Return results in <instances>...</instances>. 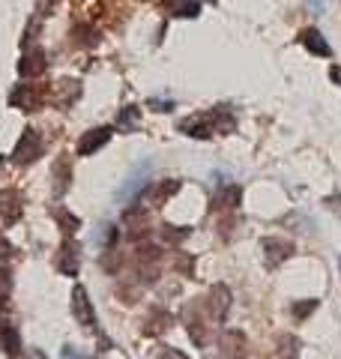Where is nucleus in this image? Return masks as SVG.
I'll return each instance as SVG.
<instances>
[{"label": "nucleus", "instance_id": "f03ea898", "mask_svg": "<svg viewBox=\"0 0 341 359\" xmlns=\"http://www.w3.org/2000/svg\"><path fill=\"white\" fill-rule=\"evenodd\" d=\"M42 150H45L42 135L33 129V126H27L25 132H21V138H18L15 150H13V162H15V165H30V162H36V159H39Z\"/></svg>", "mask_w": 341, "mask_h": 359}, {"label": "nucleus", "instance_id": "f257e3e1", "mask_svg": "<svg viewBox=\"0 0 341 359\" xmlns=\"http://www.w3.org/2000/svg\"><path fill=\"white\" fill-rule=\"evenodd\" d=\"M234 129H236V120L225 105L207 111V114H192L180 123V132L192 135V138H213L215 132H234Z\"/></svg>", "mask_w": 341, "mask_h": 359}, {"label": "nucleus", "instance_id": "f704fd0d", "mask_svg": "<svg viewBox=\"0 0 341 359\" xmlns=\"http://www.w3.org/2000/svg\"><path fill=\"white\" fill-rule=\"evenodd\" d=\"M338 266H341V261H338Z\"/></svg>", "mask_w": 341, "mask_h": 359}, {"label": "nucleus", "instance_id": "6e6552de", "mask_svg": "<svg viewBox=\"0 0 341 359\" xmlns=\"http://www.w3.org/2000/svg\"><path fill=\"white\" fill-rule=\"evenodd\" d=\"M111 135H114L111 126H96V129L84 132L81 138H78V156H93V153H99L111 141Z\"/></svg>", "mask_w": 341, "mask_h": 359}, {"label": "nucleus", "instance_id": "a211bd4d", "mask_svg": "<svg viewBox=\"0 0 341 359\" xmlns=\"http://www.w3.org/2000/svg\"><path fill=\"white\" fill-rule=\"evenodd\" d=\"M300 339L297 335H279V341H276V359H300Z\"/></svg>", "mask_w": 341, "mask_h": 359}, {"label": "nucleus", "instance_id": "f8f14e48", "mask_svg": "<svg viewBox=\"0 0 341 359\" xmlns=\"http://www.w3.org/2000/svg\"><path fill=\"white\" fill-rule=\"evenodd\" d=\"M300 42L312 54H317V57H333V48H329V42L323 39V33L317 30V27H302L300 30Z\"/></svg>", "mask_w": 341, "mask_h": 359}, {"label": "nucleus", "instance_id": "9d476101", "mask_svg": "<svg viewBox=\"0 0 341 359\" xmlns=\"http://www.w3.org/2000/svg\"><path fill=\"white\" fill-rule=\"evenodd\" d=\"M45 69H48V60H45V51L42 48L25 51V57L18 60V75L21 78H39Z\"/></svg>", "mask_w": 341, "mask_h": 359}, {"label": "nucleus", "instance_id": "20e7f679", "mask_svg": "<svg viewBox=\"0 0 341 359\" xmlns=\"http://www.w3.org/2000/svg\"><path fill=\"white\" fill-rule=\"evenodd\" d=\"M9 105L21 111H39L45 105V87L36 84H15V90L9 93Z\"/></svg>", "mask_w": 341, "mask_h": 359}, {"label": "nucleus", "instance_id": "423d86ee", "mask_svg": "<svg viewBox=\"0 0 341 359\" xmlns=\"http://www.w3.org/2000/svg\"><path fill=\"white\" fill-rule=\"evenodd\" d=\"M72 314H75V320L81 323V327L87 330H96V309H93V302H90L87 297V290L81 285H75L72 287Z\"/></svg>", "mask_w": 341, "mask_h": 359}, {"label": "nucleus", "instance_id": "4be33fe9", "mask_svg": "<svg viewBox=\"0 0 341 359\" xmlns=\"http://www.w3.org/2000/svg\"><path fill=\"white\" fill-rule=\"evenodd\" d=\"M138 120H141V111L135 108V105H126V108L120 111L117 126H120V129H135V126H138Z\"/></svg>", "mask_w": 341, "mask_h": 359}, {"label": "nucleus", "instance_id": "dca6fc26", "mask_svg": "<svg viewBox=\"0 0 341 359\" xmlns=\"http://www.w3.org/2000/svg\"><path fill=\"white\" fill-rule=\"evenodd\" d=\"M170 320H174V318H170V314H168L165 309H156V311H150V314H147V327H144V335H150V339H153V335H162V332L170 327Z\"/></svg>", "mask_w": 341, "mask_h": 359}, {"label": "nucleus", "instance_id": "412c9836", "mask_svg": "<svg viewBox=\"0 0 341 359\" xmlns=\"http://www.w3.org/2000/svg\"><path fill=\"white\" fill-rule=\"evenodd\" d=\"M159 237H162L168 245H180L189 237V228L180 231V228H174V224H162V228H159Z\"/></svg>", "mask_w": 341, "mask_h": 359}, {"label": "nucleus", "instance_id": "0eeeda50", "mask_svg": "<svg viewBox=\"0 0 341 359\" xmlns=\"http://www.w3.org/2000/svg\"><path fill=\"white\" fill-rule=\"evenodd\" d=\"M203 309L210 311V318H213L215 323H222L225 314H227V309H231V290H227L225 285H213L210 294H207V299H203Z\"/></svg>", "mask_w": 341, "mask_h": 359}, {"label": "nucleus", "instance_id": "4468645a", "mask_svg": "<svg viewBox=\"0 0 341 359\" xmlns=\"http://www.w3.org/2000/svg\"><path fill=\"white\" fill-rule=\"evenodd\" d=\"M243 347H246L243 332H225L219 339V356L222 359H236V356H243Z\"/></svg>", "mask_w": 341, "mask_h": 359}, {"label": "nucleus", "instance_id": "72a5a7b5", "mask_svg": "<svg viewBox=\"0 0 341 359\" xmlns=\"http://www.w3.org/2000/svg\"><path fill=\"white\" fill-rule=\"evenodd\" d=\"M210 4H215V0H210Z\"/></svg>", "mask_w": 341, "mask_h": 359}, {"label": "nucleus", "instance_id": "c85d7f7f", "mask_svg": "<svg viewBox=\"0 0 341 359\" xmlns=\"http://www.w3.org/2000/svg\"><path fill=\"white\" fill-rule=\"evenodd\" d=\"M9 257H13V245H9V240L6 237H0V266H4Z\"/></svg>", "mask_w": 341, "mask_h": 359}, {"label": "nucleus", "instance_id": "cd10ccee", "mask_svg": "<svg viewBox=\"0 0 341 359\" xmlns=\"http://www.w3.org/2000/svg\"><path fill=\"white\" fill-rule=\"evenodd\" d=\"M317 309V299H305V302H297V306H293V318H300V320H305L309 318V314Z\"/></svg>", "mask_w": 341, "mask_h": 359}, {"label": "nucleus", "instance_id": "9b49d317", "mask_svg": "<svg viewBox=\"0 0 341 359\" xmlns=\"http://www.w3.org/2000/svg\"><path fill=\"white\" fill-rule=\"evenodd\" d=\"M21 212H25V204H21V195L15 189H4L0 192V219L6 224H13L21 219Z\"/></svg>", "mask_w": 341, "mask_h": 359}, {"label": "nucleus", "instance_id": "6ab92c4d", "mask_svg": "<svg viewBox=\"0 0 341 359\" xmlns=\"http://www.w3.org/2000/svg\"><path fill=\"white\" fill-rule=\"evenodd\" d=\"M144 174H147V165H138V171L129 177V183L120 189V195H117V198H120V201H129V195H132V198L138 195L141 189H144Z\"/></svg>", "mask_w": 341, "mask_h": 359}, {"label": "nucleus", "instance_id": "f3484780", "mask_svg": "<svg viewBox=\"0 0 341 359\" xmlns=\"http://www.w3.org/2000/svg\"><path fill=\"white\" fill-rule=\"evenodd\" d=\"M0 347H4L6 356H18L21 353V335H18L15 327H9V323L0 327Z\"/></svg>", "mask_w": 341, "mask_h": 359}, {"label": "nucleus", "instance_id": "7ed1b4c3", "mask_svg": "<svg viewBox=\"0 0 341 359\" xmlns=\"http://www.w3.org/2000/svg\"><path fill=\"white\" fill-rule=\"evenodd\" d=\"M78 96H81V84H78L75 78H60V81L45 87V102H51L57 108H66V105L78 102Z\"/></svg>", "mask_w": 341, "mask_h": 359}, {"label": "nucleus", "instance_id": "1a4fd4ad", "mask_svg": "<svg viewBox=\"0 0 341 359\" xmlns=\"http://www.w3.org/2000/svg\"><path fill=\"white\" fill-rule=\"evenodd\" d=\"M260 249H264L267 266H279V264H284L293 255V243L290 240H281V237H267L264 243H260Z\"/></svg>", "mask_w": 341, "mask_h": 359}, {"label": "nucleus", "instance_id": "39448f33", "mask_svg": "<svg viewBox=\"0 0 341 359\" xmlns=\"http://www.w3.org/2000/svg\"><path fill=\"white\" fill-rule=\"evenodd\" d=\"M180 192V180H159V183H153L147 192H138V204L153 210V207H162L168 198H174Z\"/></svg>", "mask_w": 341, "mask_h": 359}, {"label": "nucleus", "instance_id": "473e14b6", "mask_svg": "<svg viewBox=\"0 0 341 359\" xmlns=\"http://www.w3.org/2000/svg\"><path fill=\"white\" fill-rule=\"evenodd\" d=\"M329 78H333L335 84H341V66H333V69H329Z\"/></svg>", "mask_w": 341, "mask_h": 359}, {"label": "nucleus", "instance_id": "aec40b11", "mask_svg": "<svg viewBox=\"0 0 341 359\" xmlns=\"http://www.w3.org/2000/svg\"><path fill=\"white\" fill-rule=\"evenodd\" d=\"M54 219H57V224H60V228L66 231V237H72V233L81 228L78 216H72V212H69V210H63V207H57V210H54Z\"/></svg>", "mask_w": 341, "mask_h": 359}, {"label": "nucleus", "instance_id": "ddd939ff", "mask_svg": "<svg viewBox=\"0 0 341 359\" xmlns=\"http://www.w3.org/2000/svg\"><path fill=\"white\" fill-rule=\"evenodd\" d=\"M57 269H60L63 276H78V245H75V240H66L60 245V252H57Z\"/></svg>", "mask_w": 341, "mask_h": 359}, {"label": "nucleus", "instance_id": "7c9ffc66", "mask_svg": "<svg viewBox=\"0 0 341 359\" xmlns=\"http://www.w3.org/2000/svg\"><path fill=\"white\" fill-rule=\"evenodd\" d=\"M54 4H57V0H36V13H39V15H51Z\"/></svg>", "mask_w": 341, "mask_h": 359}, {"label": "nucleus", "instance_id": "393cba45", "mask_svg": "<svg viewBox=\"0 0 341 359\" xmlns=\"http://www.w3.org/2000/svg\"><path fill=\"white\" fill-rule=\"evenodd\" d=\"M240 198H243L240 186H227L225 192L219 195V207H240Z\"/></svg>", "mask_w": 341, "mask_h": 359}, {"label": "nucleus", "instance_id": "a878e982", "mask_svg": "<svg viewBox=\"0 0 341 359\" xmlns=\"http://www.w3.org/2000/svg\"><path fill=\"white\" fill-rule=\"evenodd\" d=\"M72 36H75V45H96L99 42V33L93 27H75Z\"/></svg>", "mask_w": 341, "mask_h": 359}, {"label": "nucleus", "instance_id": "b1692460", "mask_svg": "<svg viewBox=\"0 0 341 359\" xmlns=\"http://www.w3.org/2000/svg\"><path fill=\"white\" fill-rule=\"evenodd\" d=\"M13 297V273L0 266V309L6 306V299Z\"/></svg>", "mask_w": 341, "mask_h": 359}, {"label": "nucleus", "instance_id": "2eb2a0df", "mask_svg": "<svg viewBox=\"0 0 341 359\" xmlns=\"http://www.w3.org/2000/svg\"><path fill=\"white\" fill-rule=\"evenodd\" d=\"M69 180H72V162L69 156H60L54 162V195H63L69 189Z\"/></svg>", "mask_w": 341, "mask_h": 359}, {"label": "nucleus", "instance_id": "5701e85b", "mask_svg": "<svg viewBox=\"0 0 341 359\" xmlns=\"http://www.w3.org/2000/svg\"><path fill=\"white\" fill-rule=\"evenodd\" d=\"M198 13H201L198 0H177V6H174V15L177 18H195Z\"/></svg>", "mask_w": 341, "mask_h": 359}, {"label": "nucleus", "instance_id": "c756f323", "mask_svg": "<svg viewBox=\"0 0 341 359\" xmlns=\"http://www.w3.org/2000/svg\"><path fill=\"white\" fill-rule=\"evenodd\" d=\"M323 204H326V210H333L335 216L341 219V195H329V198L323 201Z\"/></svg>", "mask_w": 341, "mask_h": 359}, {"label": "nucleus", "instance_id": "2f4dec72", "mask_svg": "<svg viewBox=\"0 0 341 359\" xmlns=\"http://www.w3.org/2000/svg\"><path fill=\"white\" fill-rule=\"evenodd\" d=\"M192 264H195L192 257H177V269H183L186 276H192Z\"/></svg>", "mask_w": 341, "mask_h": 359}, {"label": "nucleus", "instance_id": "bb28decb", "mask_svg": "<svg viewBox=\"0 0 341 359\" xmlns=\"http://www.w3.org/2000/svg\"><path fill=\"white\" fill-rule=\"evenodd\" d=\"M150 359H189L183 351H177V347H168V344H159Z\"/></svg>", "mask_w": 341, "mask_h": 359}]
</instances>
